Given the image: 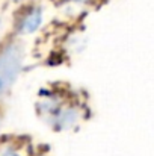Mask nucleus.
I'll return each instance as SVG.
<instances>
[{
  "label": "nucleus",
  "instance_id": "nucleus-1",
  "mask_svg": "<svg viewBox=\"0 0 154 156\" xmlns=\"http://www.w3.org/2000/svg\"><path fill=\"white\" fill-rule=\"evenodd\" d=\"M38 108L39 114L50 123L54 130H67L80 118V109L77 103L70 102L65 96L56 91L46 94L39 100Z\"/></svg>",
  "mask_w": 154,
  "mask_h": 156
},
{
  "label": "nucleus",
  "instance_id": "nucleus-2",
  "mask_svg": "<svg viewBox=\"0 0 154 156\" xmlns=\"http://www.w3.org/2000/svg\"><path fill=\"white\" fill-rule=\"evenodd\" d=\"M23 62V49L11 43L0 50V96L6 94L14 85Z\"/></svg>",
  "mask_w": 154,
  "mask_h": 156
},
{
  "label": "nucleus",
  "instance_id": "nucleus-3",
  "mask_svg": "<svg viewBox=\"0 0 154 156\" xmlns=\"http://www.w3.org/2000/svg\"><path fill=\"white\" fill-rule=\"evenodd\" d=\"M43 23V11L38 6H30L23 12L18 21V30L21 34H33Z\"/></svg>",
  "mask_w": 154,
  "mask_h": 156
},
{
  "label": "nucleus",
  "instance_id": "nucleus-4",
  "mask_svg": "<svg viewBox=\"0 0 154 156\" xmlns=\"http://www.w3.org/2000/svg\"><path fill=\"white\" fill-rule=\"evenodd\" d=\"M0 156H32L30 153H26L17 147H12V146H8L5 149L0 150Z\"/></svg>",
  "mask_w": 154,
  "mask_h": 156
},
{
  "label": "nucleus",
  "instance_id": "nucleus-5",
  "mask_svg": "<svg viewBox=\"0 0 154 156\" xmlns=\"http://www.w3.org/2000/svg\"><path fill=\"white\" fill-rule=\"evenodd\" d=\"M73 2H88V0H73Z\"/></svg>",
  "mask_w": 154,
  "mask_h": 156
}]
</instances>
